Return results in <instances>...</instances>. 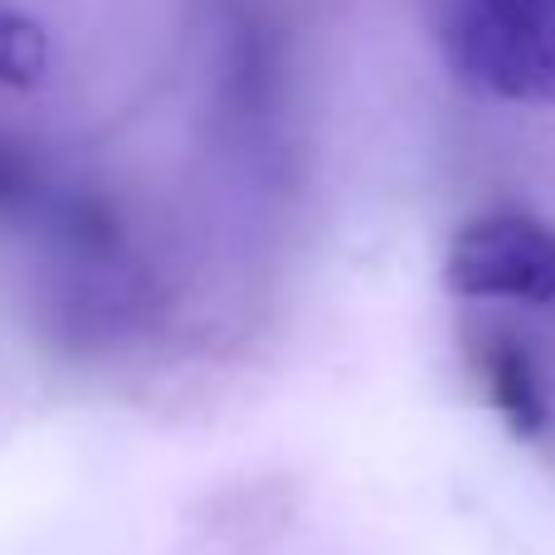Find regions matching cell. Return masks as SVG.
I'll return each instance as SVG.
<instances>
[{"instance_id":"cell-4","label":"cell","mask_w":555,"mask_h":555,"mask_svg":"<svg viewBox=\"0 0 555 555\" xmlns=\"http://www.w3.org/2000/svg\"><path fill=\"white\" fill-rule=\"evenodd\" d=\"M49 74V35L29 15L0 5V83L35 88Z\"/></svg>"},{"instance_id":"cell-1","label":"cell","mask_w":555,"mask_h":555,"mask_svg":"<svg viewBox=\"0 0 555 555\" xmlns=\"http://www.w3.org/2000/svg\"><path fill=\"white\" fill-rule=\"evenodd\" d=\"M439 49L478 93L555 107V0H443Z\"/></svg>"},{"instance_id":"cell-2","label":"cell","mask_w":555,"mask_h":555,"mask_svg":"<svg viewBox=\"0 0 555 555\" xmlns=\"http://www.w3.org/2000/svg\"><path fill=\"white\" fill-rule=\"evenodd\" d=\"M443 287L459 297H502V302H555V230L537 215L492 210L468 220L449 244Z\"/></svg>"},{"instance_id":"cell-3","label":"cell","mask_w":555,"mask_h":555,"mask_svg":"<svg viewBox=\"0 0 555 555\" xmlns=\"http://www.w3.org/2000/svg\"><path fill=\"white\" fill-rule=\"evenodd\" d=\"M482 375H488L492 404L507 414L512 429H517L521 439H537V434L546 429V395H541L527 351H521L517 341H492L488 356H482Z\"/></svg>"}]
</instances>
